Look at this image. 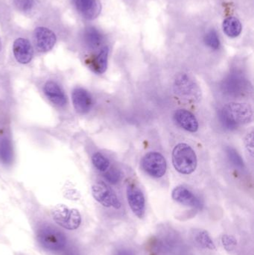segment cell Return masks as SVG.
<instances>
[{
  "label": "cell",
  "mask_w": 254,
  "mask_h": 255,
  "mask_svg": "<svg viewBox=\"0 0 254 255\" xmlns=\"http://www.w3.org/2000/svg\"><path fill=\"white\" fill-rule=\"evenodd\" d=\"M126 193L131 211L139 219H143L146 214V199L143 192L134 184H129Z\"/></svg>",
  "instance_id": "ba28073f"
},
{
  "label": "cell",
  "mask_w": 254,
  "mask_h": 255,
  "mask_svg": "<svg viewBox=\"0 0 254 255\" xmlns=\"http://www.w3.org/2000/svg\"><path fill=\"white\" fill-rule=\"evenodd\" d=\"M243 87V79L237 75L230 76L223 85L224 91L231 95H237L241 93Z\"/></svg>",
  "instance_id": "ac0fdd59"
},
{
  "label": "cell",
  "mask_w": 254,
  "mask_h": 255,
  "mask_svg": "<svg viewBox=\"0 0 254 255\" xmlns=\"http://www.w3.org/2000/svg\"><path fill=\"white\" fill-rule=\"evenodd\" d=\"M92 194L94 199L106 208H113L119 209L122 206L119 198L115 192L107 184L98 182L92 187Z\"/></svg>",
  "instance_id": "52a82bcc"
},
{
  "label": "cell",
  "mask_w": 254,
  "mask_h": 255,
  "mask_svg": "<svg viewBox=\"0 0 254 255\" xmlns=\"http://www.w3.org/2000/svg\"><path fill=\"white\" fill-rule=\"evenodd\" d=\"M109 49L104 46L99 53L94 58L92 63V70L98 74H102L107 70L108 64Z\"/></svg>",
  "instance_id": "e0dca14e"
},
{
  "label": "cell",
  "mask_w": 254,
  "mask_h": 255,
  "mask_svg": "<svg viewBox=\"0 0 254 255\" xmlns=\"http://www.w3.org/2000/svg\"><path fill=\"white\" fill-rule=\"evenodd\" d=\"M52 217L58 226L67 230H76L82 223V216L79 211L70 209L64 205L54 207L52 210Z\"/></svg>",
  "instance_id": "277c9868"
},
{
  "label": "cell",
  "mask_w": 254,
  "mask_h": 255,
  "mask_svg": "<svg viewBox=\"0 0 254 255\" xmlns=\"http://www.w3.org/2000/svg\"><path fill=\"white\" fill-rule=\"evenodd\" d=\"M1 49V40H0V49Z\"/></svg>",
  "instance_id": "f546056e"
},
{
  "label": "cell",
  "mask_w": 254,
  "mask_h": 255,
  "mask_svg": "<svg viewBox=\"0 0 254 255\" xmlns=\"http://www.w3.org/2000/svg\"><path fill=\"white\" fill-rule=\"evenodd\" d=\"M16 7L22 11H29L34 7V0H14Z\"/></svg>",
  "instance_id": "4316f807"
},
{
  "label": "cell",
  "mask_w": 254,
  "mask_h": 255,
  "mask_svg": "<svg viewBox=\"0 0 254 255\" xmlns=\"http://www.w3.org/2000/svg\"><path fill=\"white\" fill-rule=\"evenodd\" d=\"M220 118L224 127L234 130L240 126L247 125L252 122L253 109L247 103H228L222 108Z\"/></svg>",
  "instance_id": "6da1fadb"
},
{
  "label": "cell",
  "mask_w": 254,
  "mask_h": 255,
  "mask_svg": "<svg viewBox=\"0 0 254 255\" xmlns=\"http://www.w3.org/2000/svg\"><path fill=\"white\" fill-rule=\"evenodd\" d=\"M37 240L43 248L49 251L62 250L67 242L64 233L51 226H44L37 232Z\"/></svg>",
  "instance_id": "5b68a950"
},
{
  "label": "cell",
  "mask_w": 254,
  "mask_h": 255,
  "mask_svg": "<svg viewBox=\"0 0 254 255\" xmlns=\"http://www.w3.org/2000/svg\"><path fill=\"white\" fill-rule=\"evenodd\" d=\"M174 121L184 130L195 133L198 130V121L193 114L186 109H179L174 115Z\"/></svg>",
  "instance_id": "5bb4252c"
},
{
  "label": "cell",
  "mask_w": 254,
  "mask_h": 255,
  "mask_svg": "<svg viewBox=\"0 0 254 255\" xmlns=\"http://www.w3.org/2000/svg\"><path fill=\"white\" fill-rule=\"evenodd\" d=\"M72 100L76 112L82 115L88 113L93 105L90 94L83 88H76L73 91Z\"/></svg>",
  "instance_id": "8fae6325"
},
{
  "label": "cell",
  "mask_w": 254,
  "mask_h": 255,
  "mask_svg": "<svg viewBox=\"0 0 254 255\" xmlns=\"http://www.w3.org/2000/svg\"><path fill=\"white\" fill-rule=\"evenodd\" d=\"M172 163L174 169L183 175H190L195 172L198 159L195 151L190 145L179 143L172 151Z\"/></svg>",
  "instance_id": "7a4b0ae2"
},
{
  "label": "cell",
  "mask_w": 254,
  "mask_h": 255,
  "mask_svg": "<svg viewBox=\"0 0 254 255\" xmlns=\"http://www.w3.org/2000/svg\"><path fill=\"white\" fill-rule=\"evenodd\" d=\"M106 180L111 184H116L119 182L121 179V173L119 170L116 169H111L110 170L107 171L106 172L105 175Z\"/></svg>",
  "instance_id": "484cf974"
},
{
  "label": "cell",
  "mask_w": 254,
  "mask_h": 255,
  "mask_svg": "<svg viewBox=\"0 0 254 255\" xmlns=\"http://www.w3.org/2000/svg\"><path fill=\"white\" fill-rule=\"evenodd\" d=\"M92 161L94 166L100 172H106L110 167V162L101 153L96 152L92 155Z\"/></svg>",
  "instance_id": "7402d4cb"
},
{
  "label": "cell",
  "mask_w": 254,
  "mask_h": 255,
  "mask_svg": "<svg viewBox=\"0 0 254 255\" xmlns=\"http://www.w3.org/2000/svg\"><path fill=\"white\" fill-rule=\"evenodd\" d=\"M44 92L49 100L58 106H64L67 103V99L64 91L55 82L49 81L44 86Z\"/></svg>",
  "instance_id": "9a60e30c"
},
{
  "label": "cell",
  "mask_w": 254,
  "mask_h": 255,
  "mask_svg": "<svg viewBox=\"0 0 254 255\" xmlns=\"http://www.w3.org/2000/svg\"><path fill=\"white\" fill-rule=\"evenodd\" d=\"M222 245L226 251L232 252L237 246V241L232 235H225L222 238Z\"/></svg>",
  "instance_id": "d4e9b609"
},
{
  "label": "cell",
  "mask_w": 254,
  "mask_h": 255,
  "mask_svg": "<svg viewBox=\"0 0 254 255\" xmlns=\"http://www.w3.org/2000/svg\"><path fill=\"white\" fill-rule=\"evenodd\" d=\"M245 146L248 152L252 157H254V132L248 133L244 139Z\"/></svg>",
  "instance_id": "83f0119b"
},
{
  "label": "cell",
  "mask_w": 254,
  "mask_h": 255,
  "mask_svg": "<svg viewBox=\"0 0 254 255\" xmlns=\"http://www.w3.org/2000/svg\"><path fill=\"white\" fill-rule=\"evenodd\" d=\"M226 153L229 158L230 161L232 163L234 166L239 168L240 169H243L245 168V163L243 159L242 158L240 154L237 152V150L234 149L232 147H226Z\"/></svg>",
  "instance_id": "603a6c76"
},
{
  "label": "cell",
  "mask_w": 254,
  "mask_h": 255,
  "mask_svg": "<svg viewBox=\"0 0 254 255\" xmlns=\"http://www.w3.org/2000/svg\"><path fill=\"white\" fill-rule=\"evenodd\" d=\"M84 40L88 47L95 49L101 44L103 36L98 29L93 27L86 28L84 34Z\"/></svg>",
  "instance_id": "2e32d148"
},
{
  "label": "cell",
  "mask_w": 254,
  "mask_h": 255,
  "mask_svg": "<svg viewBox=\"0 0 254 255\" xmlns=\"http://www.w3.org/2000/svg\"><path fill=\"white\" fill-rule=\"evenodd\" d=\"M13 52L16 61L22 64H28L34 55L31 43L25 38H18L15 40L13 45Z\"/></svg>",
  "instance_id": "7c38bea8"
},
{
  "label": "cell",
  "mask_w": 254,
  "mask_h": 255,
  "mask_svg": "<svg viewBox=\"0 0 254 255\" xmlns=\"http://www.w3.org/2000/svg\"><path fill=\"white\" fill-rule=\"evenodd\" d=\"M206 44L213 49H218L220 46V40L219 36L215 30H211L206 34L204 38Z\"/></svg>",
  "instance_id": "cb8c5ba5"
},
{
  "label": "cell",
  "mask_w": 254,
  "mask_h": 255,
  "mask_svg": "<svg viewBox=\"0 0 254 255\" xmlns=\"http://www.w3.org/2000/svg\"><path fill=\"white\" fill-rule=\"evenodd\" d=\"M224 32L229 37H237L241 34L242 24L236 17H228L223 22Z\"/></svg>",
  "instance_id": "d6986e66"
},
{
  "label": "cell",
  "mask_w": 254,
  "mask_h": 255,
  "mask_svg": "<svg viewBox=\"0 0 254 255\" xmlns=\"http://www.w3.org/2000/svg\"><path fill=\"white\" fill-rule=\"evenodd\" d=\"M173 89L176 95L188 103H198L201 99V88L186 73L179 74L175 78Z\"/></svg>",
  "instance_id": "3957f363"
},
{
  "label": "cell",
  "mask_w": 254,
  "mask_h": 255,
  "mask_svg": "<svg viewBox=\"0 0 254 255\" xmlns=\"http://www.w3.org/2000/svg\"><path fill=\"white\" fill-rule=\"evenodd\" d=\"M34 41L37 49L40 52H47L55 46L56 35L53 31L44 27H38L34 30Z\"/></svg>",
  "instance_id": "30bf717a"
},
{
  "label": "cell",
  "mask_w": 254,
  "mask_h": 255,
  "mask_svg": "<svg viewBox=\"0 0 254 255\" xmlns=\"http://www.w3.org/2000/svg\"><path fill=\"white\" fill-rule=\"evenodd\" d=\"M171 197L177 203L191 208L201 209L203 203L189 189L183 186H177L171 193Z\"/></svg>",
  "instance_id": "9c48e42d"
},
{
  "label": "cell",
  "mask_w": 254,
  "mask_h": 255,
  "mask_svg": "<svg viewBox=\"0 0 254 255\" xmlns=\"http://www.w3.org/2000/svg\"><path fill=\"white\" fill-rule=\"evenodd\" d=\"M78 11L87 19H94L101 13L99 0H73Z\"/></svg>",
  "instance_id": "4fadbf2b"
},
{
  "label": "cell",
  "mask_w": 254,
  "mask_h": 255,
  "mask_svg": "<svg viewBox=\"0 0 254 255\" xmlns=\"http://www.w3.org/2000/svg\"><path fill=\"white\" fill-rule=\"evenodd\" d=\"M66 193H67V194L65 195L66 197H67V199H70V200H77L79 198V193H78L76 190H70Z\"/></svg>",
  "instance_id": "f1b7e54d"
},
{
  "label": "cell",
  "mask_w": 254,
  "mask_h": 255,
  "mask_svg": "<svg viewBox=\"0 0 254 255\" xmlns=\"http://www.w3.org/2000/svg\"><path fill=\"white\" fill-rule=\"evenodd\" d=\"M195 240L197 244L202 248L210 250H216L214 242L207 231L198 230L195 234Z\"/></svg>",
  "instance_id": "ffe728a7"
},
{
  "label": "cell",
  "mask_w": 254,
  "mask_h": 255,
  "mask_svg": "<svg viewBox=\"0 0 254 255\" xmlns=\"http://www.w3.org/2000/svg\"><path fill=\"white\" fill-rule=\"evenodd\" d=\"M141 163L143 170L153 178H162L167 172V160L161 153L156 151L147 153L143 157Z\"/></svg>",
  "instance_id": "8992f818"
},
{
  "label": "cell",
  "mask_w": 254,
  "mask_h": 255,
  "mask_svg": "<svg viewBox=\"0 0 254 255\" xmlns=\"http://www.w3.org/2000/svg\"><path fill=\"white\" fill-rule=\"evenodd\" d=\"M13 160V149L8 139L0 140V160L4 164H9Z\"/></svg>",
  "instance_id": "44dd1931"
}]
</instances>
